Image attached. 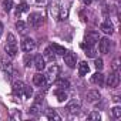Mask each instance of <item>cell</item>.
Here are the masks:
<instances>
[{
    "mask_svg": "<svg viewBox=\"0 0 121 121\" xmlns=\"http://www.w3.org/2000/svg\"><path fill=\"white\" fill-rule=\"evenodd\" d=\"M33 64H34L37 71H43L46 69V60H44V57L41 54H36L34 58H33Z\"/></svg>",
    "mask_w": 121,
    "mask_h": 121,
    "instance_id": "7",
    "label": "cell"
},
{
    "mask_svg": "<svg viewBox=\"0 0 121 121\" xmlns=\"http://www.w3.org/2000/svg\"><path fill=\"white\" fill-rule=\"evenodd\" d=\"M33 95V88L31 87H29V86H26V88H24V95H23V98H30Z\"/></svg>",
    "mask_w": 121,
    "mask_h": 121,
    "instance_id": "31",
    "label": "cell"
},
{
    "mask_svg": "<svg viewBox=\"0 0 121 121\" xmlns=\"http://www.w3.org/2000/svg\"><path fill=\"white\" fill-rule=\"evenodd\" d=\"M3 29H4V27H3V23L0 22V36H2V33H3Z\"/></svg>",
    "mask_w": 121,
    "mask_h": 121,
    "instance_id": "33",
    "label": "cell"
},
{
    "mask_svg": "<svg viewBox=\"0 0 121 121\" xmlns=\"http://www.w3.org/2000/svg\"><path fill=\"white\" fill-rule=\"evenodd\" d=\"M29 24H30V27H33V29L40 27V26L43 24V16H41L40 13H37V12L30 13V16H29Z\"/></svg>",
    "mask_w": 121,
    "mask_h": 121,
    "instance_id": "3",
    "label": "cell"
},
{
    "mask_svg": "<svg viewBox=\"0 0 121 121\" xmlns=\"http://www.w3.org/2000/svg\"><path fill=\"white\" fill-rule=\"evenodd\" d=\"M100 40V34L97 31H88L86 34V43H87V47H94V44Z\"/></svg>",
    "mask_w": 121,
    "mask_h": 121,
    "instance_id": "6",
    "label": "cell"
},
{
    "mask_svg": "<svg viewBox=\"0 0 121 121\" xmlns=\"http://www.w3.org/2000/svg\"><path fill=\"white\" fill-rule=\"evenodd\" d=\"M46 117H47V120H56V121H60V120H61V117H60L54 110H48V111L46 112Z\"/></svg>",
    "mask_w": 121,
    "mask_h": 121,
    "instance_id": "22",
    "label": "cell"
},
{
    "mask_svg": "<svg viewBox=\"0 0 121 121\" xmlns=\"http://www.w3.org/2000/svg\"><path fill=\"white\" fill-rule=\"evenodd\" d=\"M4 50H6V53L10 57H14L16 56V53H17V41H16L14 34H12V33L7 34V44H6Z\"/></svg>",
    "mask_w": 121,
    "mask_h": 121,
    "instance_id": "1",
    "label": "cell"
},
{
    "mask_svg": "<svg viewBox=\"0 0 121 121\" xmlns=\"http://www.w3.org/2000/svg\"><path fill=\"white\" fill-rule=\"evenodd\" d=\"M26 10H27V4H26V2H22V3L17 6V12H16V13H17V16H19V14H22V13L26 12Z\"/></svg>",
    "mask_w": 121,
    "mask_h": 121,
    "instance_id": "26",
    "label": "cell"
},
{
    "mask_svg": "<svg viewBox=\"0 0 121 121\" xmlns=\"http://www.w3.org/2000/svg\"><path fill=\"white\" fill-rule=\"evenodd\" d=\"M36 47H37V44H36V41H34L31 37H24V39L22 40V50H23L24 53L33 51V50H36Z\"/></svg>",
    "mask_w": 121,
    "mask_h": 121,
    "instance_id": "5",
    "label": "cell"
},
{
    "mask_svg": "<svg viewBox=\"0 0 121 121\" xmlns=\"http://www.w3.org/2000/svg\"><path fill=\"white\" fill-rule=\"evenodd\" d=\"M12 7H13V2H12V0H4V2H3V9H4V12H10Z\"/></svg>",
    "mask_w": 121,
    "mask_h": 121,
    "instance_id": "28",
    "label": "cell"
},
{
    "mask_svg": "<svg viewBox=\"0 0 121 121\" xmlns=\"http://www.w3.org/2000/svg\"><path fill=\"white\" fill-rule=\"evenodd\" d=\"M54 95L57 97V100H58L60 103H64V101L67 100V93H66L63 88H57V90L54 91Z\"/></svg>",
    "mask_w": 121,
    "mask_h": 121,
    "instance_id": "18",
    "label": "cell"
},
{
    "mask_svg": "<svg viewBox=\"0 0 121 121\" xmlns=\"http://www.w3.org/2000/svg\"><path fill=\"white\" fill-rule=\"evenodd\" d=\"M2 67H3V71L7 74V77H10L13 74V66L10 61H6V60H3L2 61Z\"/></svg>",
    "mask_w": 121,
    "mask_h": 121,
    "instance_id": "19",
    "label": "cell"
},
{
    "mask_svg": "<svg viewBox=\"0 0 121 121\" xmlns=\"http://www.w3.org/2000/svg\"><path fill=\"white\" fill-rule=\"evenodd\" d=\"M100 29H101V31H103V33H105V34H112V31H114V27H112V23H111L110 20H107V22H104V23H101V26H100Z\"/></svg>",
    "mask_w": 121,
    "mask_h": 121,
    "instance_id": "15",
    "label": "cell"
},
{
    "mask_svg": "<svg viewBox=\"0 0 121 121\" xmlns=\"http://www.w3.org/2000/svg\"><path fill=\"white\" fill-rule=\"evenodd\" d=\"M56 86L58 88H63V90H69L70 88V81L67 78H57L56 80Z\"/></svg>",
    "mask_w": 121,
    "mask_h": 121,
    "instance_id": "17",
    "label": "cell"
},
{
    "mask_svg": "<svg viewBox=\"0 0 121 121\" xmlns=\"http://www.w3.org/2000/svg\"><path fill=\"white\" fill-rule=\"evenodd\" d=\"M58 71H60V69H58V66L57 64H53L48 70H47V73L44 74V77H46V83H47V86H50L54 80H56V77H57V74H58Z\"/></svg>",
    "mask_w": 121,
    "mask_h": 121,
    "instance_id": "2",
    "label": "cell"
},
{
    "mask_svg": "<svg viewBox=\"0 0 121 121\" xmlns=\"http://www.w3.org/2000/svg\"><path fill=\"white\" fill-rule=\"evenodd\" d=\"M33 83H34L36 86H39V87H44V88H47L46 77H44V74H41V73H37V74L33 76Z\"/></svg>",
    "mask_w": 121,
    "mask_h": 121,
    "instance_id": "12",
    "label": "cell"
},
{
    "mask_svg": "<svg viewBox=\"0 0 121 121\" xmlns=\"http://www.w3.org/2000/svg\"><path fill=\"white\" fill-rule=\"evenodd\" d=\"M91 81H93L94 84L103 86V84H104V74H101V73H95V74H93Z\"/></svg>",
    "mask_w": 121,
    "mask_h": 121,
    "instance_id": "20",
    "label": "cell"
},
{
    "mask_svg": "<svg viewBox=\"0 0 121 121\" xmlns=\"http://www.w3.org/2000/svg\"><path fill=\"white\" fill-rule=\"evenodd\" d=\"M16 29H17L20 33H24V31H26V23L22 22V20H19V22L16 23Z\"/></svg>",
    "mask_w": 121,
    "mask_h": 121,
    "instance_id": "27",
    "label": "cell"
},
{
    "mask_svg": "<svg viewBox=\"0 0 121 121\" xmlns=\"http://www.w3.org/2000/svg\"><path fill=\"white\" fill-rule=\"evenodd\" d=\"M24 88H26V84H24L23 81L17 80V81L13 83V93H14L16 95L23 97V95H24Z\"/></svg>",
    "mask_w": 121,
    "mask_h": 121,
    "instance_id": "9",
    "label": "cell"
},
{
    "mask_svg": "<svg viewBox=\"0 0 121 121\" xmlns=\"http://www.w3.org/2000/svg\"><path fill=\"white\" fill-rule=\"evenodd\" d=\"M44 60H47V61H54V60H56V53L53 51V48L48 46L46 50H44Z\"/></svg>",
    "mask_w": 121,
    "mask_h": 121,
    "instance_id": "16",
    "label": "cell"
},
{
    "mask_svg": "<svg viewBox=\"0 0 121 121\" xmlns=\"http://www.w3.org/2000/svg\"><path fill=\"white\" fill-rule=\"evenodd\" d=\"M88 70H90V67H88V64H87L86 61H81V63L78 64V74H80L81 77H84V76L88 73Z\"/></svg>",
    "mask_w": 121,
    "mask_h": 121,
    "instance_id": "21",
    "label": "cell"
},
{
    "mask_svg": "<svg viewBox=\"0 0 121 121\" xmlns=\"http://www.w3.org/2000/svg\"><path fill=\"white\" fill-rule=\"evenodd\" d=\"M50 47L53 48V51H54L56 54H60V56H64V53L67 51V50H66L64 47H61V46H58V44H56V43H54V44H51Z\"/></svg>",
    "mask_w": 121,
    "mask_h": 121,
    "instance_id": "23",
    "label": "cell"
},
{
    "mask_svg": "<svg viewBox=\"0 0 121 121\" xmlns=\"http://www.w3.org/2000/svg\"><path fill=\"white\" fill-rule=\"evenodd\" d=\"M76 61H77V56L71 51H66L64 53V63L70 67V69H74L76 67Z\"/></svg>",
    "mask_w": 121,
    "mask_h": 121,
    "instance_id": "8",
    "label": "cell"
},
{
    "mask_svg": "<svg viewBox=\"0 0 121 121\" xmlns=\"http://www.w3.org/2000/svg\"><path fill=\"white\" fill-rule=\"evenodd\" d=\"M83 2H84V3H86V4H90V3H91V2H93V0H83Z\"/></svg>",
    "mask_w": 121,
    "mask_h": 121,
    "instance_id": "34",
    "label": "cell"
},
{
    "mask_svg": "<svg viewBox=\"0 0 121 121\" xmlns=\"http://www.w3.org/2000/svg\"><path fill=\"white\" fill-rule=\"evenodd\" d=\"M87 118H88V120H91V121H93V120L98 121V120L101 118V115H100V112H98V111H91V112L87 115Z\"/></svg>",
    "mask_w": 121,
    "mask_h": 121,
    "instance_id": "25",
    "label": "cell"
},
{
    "mask_svg": "<svg viewBox=\"0 0 121 121\" xmlns=\"http://www.w3.org/2000/svg\"><path fill=\"white\" fill-rule=\"evenodd\" d=\"M98 48H100V51H101L103 54H107V53L110 51V40H108L107 37L100 39V40H98Z\"/></svg>",
    "mask_w": 121,
    "mask_h": 121,
    "instance_id": "14",
    "label": "cell"
},
{
    "mask_svg": "<svg viewBox=\"0 0 121 121\" xmlns=\"http://www.w3.org/2000/svg\"><path fill=\"white\" fill-rule=\"evenodd\" d=\"M41 104H43V95H41V94H37V95H36V100H34V103H33V105H31L30 110H29V112H30L31 115H39L40 111H41Z\"/></svg>",
    "mask_w": 121,
    "mask_h": 121,
    "instance_id": "4",
    "label": "cell"
},
{
    "mask_svg": "<svg viewBox=\"0 0 121 121\" xmlns=\"http://www.w3.org/2000/svg\"><path fill=\"white\" fill-rule=\"evenodd\" d=\"M86 98H87V101H88V103H97V101H100L101 94H100V91H98V90H90V91L87 93Z\"/></svg>",
    "mask_w": 121,
    "mask_h": 121,
    "instance_id": "13",
    "label": "cell"
},
{
    "mask_svg": "<svg viewBox=\"0 0 121 121\" xmlns=\"http://www.w3.org/2000/svg\"><path fill=\"white\" fill-rule=\"evenodd\" d=\"M118 83H120V74H118V71H114L112 74H110V76H108L107 86H108L110 88L117 87V86H118Z\"/></svg>",
    "mask_w": 121,
    "mask_h": 121,
    "instance_id": "10",
    "label": "cell"
},
{
    "mask_svg": "<svg viewBox=\"0 0 121 121\" xmlns=\"http://www.w3.org/2000/svg\"><path fill=\"white\" fill-rule=\"evenodd\" d=\"M31 64H33V57L27 53V54L24 56V66H26V67H30Z\"/></svg>",
    "mask_w": 121,
    "mask_h": 121,
    "instance_id": "29",
    "label": "cell"
},
{
    "mask_svg": "<svg viewBox=\"0 0 121 121\" xmlns=\"http://www.w3.org/2000/svg\"><path fill=\"white\" fill-rule=\"evenodd\" d=\"M94 66H95V69H97V70H101V69L104 67V63H103V60H101V58H95V61H94Z\"/></svg>",
    "mask_w": 121,
    "mask_h": 121,
    "instance_id": "32",
    "label": "cell"
},
{
    "mask_svg": "<svg viewBox=\"0 0 121 121\" xmlns=\"http://www.w3.org/2000/svg\"><path fill=\"white\" fill-rule=\"evenodd\" d=\"M86 54H87V57H93V58H95V56H97V53H95L94 47H87Z\"/></svg>",
    "mask_w": 121,
    "mask_h": 121,
    "instance_id": "30",
    "label": "cell"
},
{
    "mask_svg": "<svg viewBox=\"0 0 121 121\" xmlns=\"http://www.w3.org/2000/svg\"><path fill=\"white\" fill-rule=\"evenodd\" d=\"M80 108H81V104H80V101H77V100H73V101H70V103L66 105V110H67L70 114H77V112L80 111Z\"/></svg>",
    "mask_w": 121,
    "mask_h": 121,
    "instance_id": "11",
    "label": "cell"
},
{
    "mask_svg": "<svg viewBox=\"0 0 121 121\" xmlns=\"http://www.w3.org/2000/svg\"><path fill=\"white\" fill-rule=\"evenodd\" d=\"M111 114H112L114 118H120V117H121V108H120L118 105L112 107V108H111Z\"/></svg>",
    "mask_w": 121,
    "mask_h": 121,
    "instance_id": "24",
    "label": "cell"
}]
</instances>
